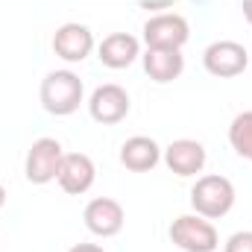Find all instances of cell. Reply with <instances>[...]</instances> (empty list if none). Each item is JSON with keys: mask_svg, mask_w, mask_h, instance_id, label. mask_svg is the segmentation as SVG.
Instances as JSON below:
<instances>
[{"mask_svg": "<svg viewBox=\"0 0 252 252\" xmlns=\"http://www.w3.org/2000/svg\"><path fill=\"white\" fill-rule=\"evenodd\" d=\"M229 144L238 156L252 161V112H241L229 126Z\"/></svg>", "mask_w": 252, "mask_h": 252, "instance_id": "cell-15", "label": "cell"}, {"mask_svg": "<svg viewBox=\"0 0 252 252\" xmlns=\"http://www.w3.org/2000/svg\"><path fill=\"white\" fill-rule=\"evenodd\" d=\"M188 21L176 12H164V15H153L144 24V41L147 47H164V50H182V44L188 41Z\"/></svg>", "mask_w": 252, "mask_h": 252, "instance_id": "cell-5", "label": "cell"}, {"mask_svg": "<svg viewBox=\"0 0 252 252\" xmlns=\"http://www.w3.org/2000/svg\"><path fill=\"white\" fill-rule=\"evenodd\" d=\"M82 103V79L70 70H53L41 82V106L50 115H73Z\"/></svg>", "mask_w": 252, "mask_h": 252, "instance_id": "cell-2", "label": "cell"}, {"mask_svg": "<svg viewBox=\"0 0 252 252\" xmlns=\"http://www.w3.org/2000/svg\"><path fill=\"white\" fill-rule=\"evenodd\" d=\"M138 59V38L129 35V32H112L103 38L100 44V62L106 67H129V64Z\"/></svg>", "mask_w": 252, "mask_h": 252, "instance_id": "cell-14", "label": "cell"}, {"mask_svg": "<svg viewBox=\"0 0 252 252\" xmlns=\"http://www.w3.org/2000/svg\"><path fill=\"white\" fill-rule=\"evenodd\" d=\"M85 226H88V232H94V235H100V238H112V235H118L121 229H124V205L118 202V199H112V196H97V199H91L88 205H85Z\"/></svg>", "mask_w": 252, "mask_h": 252, "instance_id": "cell-8", "label": "cell"}, {"mask_svg": "<svg viewBox=\"0 0 252 252\" xmlns=\"http://www.w3.org/2000/svg\"><path fill=\"white\" fill-rule=\"evenodd\" d=\"M241 9H244V15H247V21L252 24V0H244V3H241Z\"/></svg>", "mask_w": 252, "mask_h": 252, "instance_id": "cell-19", "label": "cell"}, {"mask_svg": "<svg viewBox=\"0 0 252 252\" xmlns=\"http://www.w3.org/2000/svg\"><path fill=\"white\" fill-rule=\"evenodd\" d=\"M141 6H170V0H141Z\"/></svg>", "mask_w": 252, "mask_h": 252, "instance_id": "cell-18", "label": "cell"}, {"mask_svg": "<svg viewBox=\"0 0 252 252\" xmlns=\"http://www.w3.org/2000/svg\"><path fill=\"white\" fill-rule=\"evenodd\" d=\"M94 47V35L82 24H62L53 35V50L64 62H82Z\"/></svg>", "mask_w": 252, "mask_h": 252, "instance_id": "cell-10", "label": "cell"}, {"mask_svg": "<svg viewBox=\"0 0 252 252\" xmlns=\"http://www.w3.org/2000/svg\"><path fill=\"white\" fill-rule=\"evenodd\" d=\"M226 252H252V232H235L226 241Z\"/></svg>", "mask_w": 252, "mask_h": 252, "instance_id": "cell-16", "label": "cell"}, {"mask_svg": "<svg viewBox=\"0 0 252 252\" xmlns=\"http://www.w3.org/2000/svg\"><path fill=\"white\" fill-rule=\"evenodd\" d=\"M144 70L156 82H173L185 70V56L179 50H164V47H147L144 53Z\"/></svg>", "mask_w": 252, "mask_h": 252, "instance_id": "cell-13", "label": "cell"}, {"mask_svg": "<svg viewBox=\"0 0 252 252\" xmlns=\"http://www.w3.org/2000/svg\"><path fill=\"white\" fill-rule=\"evenodd\" d=\"M3 202H6V188L0 185V208H3Z\"/></svg>", "mask_w": 252, "mask_h": 252, "instance_id": "cell-20", "label": "cell"}, {"mask_svg": "<svg viewBox=\"0 0 252 252\" xmlns=\"http://www.w3.org/2000/svg\"><path fill=\"white\" fill-rule=\"evenodd\" d=\"M94 161L85 156V153H64L62 164H59V185H62L64 193H85V190L94 185Z\"/></svg>", "mask_w": 252, "mask_h": 252, "instance_id": "cell-9", "label": "cell"}, {"mask_svg": "<svg viewBox=\"0 0 252 252\" xmlns=\"http://www.w3.org/2000/svg\"><path fill=\"white\" fill-rule=\"evenodd\" d=\"M64 153L62 144L56 138H38L30 153H27V164H24V173L32 185H47L50 179L59 176V164H62Z\"/></svg>", "mask_w": 252, "mask_h": 252, "instance_id": "cell-4", "label": "cell"}, {"mask_svg": "<svg viewBox=\"0 0 252 252\" xmlns=\"http://www.w3.org/2000/svg\"><path fill=\"white\" fill-rule=\"evenodd\" d=\"M190 205L196 208L199 217L217 220V217L232 211V205H235V185L226 176H220V173H208V176L196 179V185L190 188Z\"/></svg>", "mask_w": 252, "mask_h": 252, "instance_id": "cell-1", "label": "cell"}, {"mask_svg": "<svg viewBox=\"0 0 252 252\" xmlns=\"http://www.w3.org/2000/svg\"><path fill=\"white\" fill-rule=\"evenodd\" d=\"M202 64H205L208 73H214L220 79H229V76H238V73L247 70V50L238 41H214V44L205 47Z\"/></svg>", "mask_w": 252, "mask_h": 252, "instance_id": "cell-6", "label": "cell"}, {"mask_svg": "<svg viewBox=\"0 0 252 252\" xmlns=\"http://www.w3.org/2000/svg\"><path fill=\"white\" fill-rule=\"evenodd\" d=\"M67 252H106V250L97 247V244H76V247H70Z\"/></svg>", "mask_w": 252, "mask_h": 252, "instance_id": "cell-17", "label": "cell"}, {"mask_svg": "<svg viewBox=\"0 0 252 252\" xmlns=\"http://www.w3.org/2000/svg\"><path fill=\"white\" fill-rule=\"evenodd\" d=\"M158 158H161V150H158V144H156L153 138H147V135H135V138L124 141V147H121V161H124L126 170H132V173H147V170H153V167L158 164Z\"/></svg>", "mask_w": 252, "mask_h": 252, "instance_id": "cell-12", "label": "cell"}, {"mask_svg": "<svg viewBox=\"0 0 252 252\" xmlns=\"http://www.w3.org/2000/svg\"><path fill=\"white\" fill-rule=\"evenodd\" d=\"M88 109H91V118L97 124H121L126 115H129V94L118 82H106L100 88H94L91 100H88Z\"/></svg>", "mask_w": 252, "mask_h": 252, "instance_id": "cell-7", "label": "cell"}, {"mask_svg": "<svg viewBox=\"0 0 252 252\" xmlns=\"http://www.w3.org/2000/svg\"><path fill=\"white\" fill-rule=\"evenodd\" d=\"M170 241L185 252H214L217 250V229L199 214H185V217L173 220Z\"/></svg>", "mask_w": 252, "mask_h": 252, "instance_id": "cell-3", "label": "cell"}, {"mask_svg": "<svg viewBox=\"0 0 252 252\" xmlns=\"http://www.w3.org/2000/svg\"><path fill=\"white\" fill-rule=\"evenodd\" d=\"M164 161L176 176H193L205 167V147L199 141L179 138L164 150Z\"/></svg>", "mask_w": 252, "mask_h": 252, "instance_id": "cell-11", "label": "cell"}]
</instances>
